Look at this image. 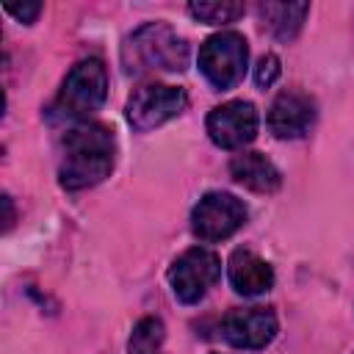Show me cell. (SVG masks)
Listing matches in <instances>:
<instances>
[{
  "instance_id": "cell-15",
  "label": "cell",
  "mask_w": 354,
  "mask_h": 354,
  "mask_svg": "<svg viewBox=\"0 0 354 354\" xmlns=\"http://www.w3.org/2000/svg\"><path fill=\"white\" fill-rule=\"evenodd\" d=\"M191 17H196L199 22H207V25H224V22H235L238 17H243V3H191L188 6Z\"/></svg>"
},
{
  "instance_id": "cell-6",
  "label": "cell",
  "mask_w": 354,
  "mask_h": 354,
  "mask_svg": "<svg viewBox=\"0 0 354 354\" xmlns=\"http://www.w3.org/2000/svg\"><path fill=\"white\" fill-rule=\"evenodd\" d=\"M221 277V260L205 246L185 249L169 268V285L183 304H196Z\"/></svg>"
},
{
  "instance_id": "cell-16",
  "label": "cell",
  "mask_w": 354,
  "mask_h": 354,
  "mask_svg": "<svg viewBox=\"0 0 354 354\" xmlns=\"http://www.w3.org/2000/svg\"><path fill=\"white\" fill-rule=\"evenodd\" d=\"M279 75H282V66H279V58H277L274 53H266V55L257 61V66H254V83H257L260 88L274 86Z\"/></svg>"
},
{
  "instance_id": "cell-13",
  "label": "cell",
  "mask_w": 354,
  "mask_h": 354,
  "mask_svg": "<svg viewBox=\"0 0 354 354\" xmlns=\"http://www.w3.org/2000/svg\"><path fill=\"white\" fill-rule=\"evenodd\" d=\"M257 14H260L263 28H268V33L274 39L290 41L301 30V25L310 14V3H260Z\"/></svg>"
},
{
  "instance_id": "cell-14",
  "label": "cell",
  "mask_w": 354,
  "mask_h": 354,
  "mask_svg": "<svg viewBox=\"0 0 354 354\" xmlns=\"http://www.w3.org/2000/svg\"><path fill=\"white\" fill-rule=\"evenodd\" d=\"M163 324L158 318H141L133 326L127 354H163Z\"/></svg>"
},
{
  "instance_id": "cell-1",
  "label": "cell",
  "mask_w": 354,
  "mask_h": 354,
  "mask_svg": "<svg viewBox=\"0 0 354 354\" xmlns=\"http://www.w3.org/2000/svg\"><path fill=\"white\" fill-rule=\"evenodd\" d=\"M116 163V138L102 124H77L64 138L58 180L66 191H83L102 183Z\"/></svg>"
},
{
  "instance_id": "cell-2",
  "label": "cell",
  "mask_w": 354,
  "mask_h": 354,
  "mask_svg": "<svg viewBox=\"0 0 354 354\" xmlns=\"http://www.w3.org/2000/svg\"><path fill=\"white\" fill-rule=\"evenodd\" d=\"M188 41L166 22H147L136 28L122 50L124 69L130 75L141 72H183L188 66Z\"/></svg>"
},
{
  "instance_id": "cell-4",
  "label": "cell",
  "mask_w": 354,
  "mask_h": 354,
  "mask_svg": "<svg viewBox=\"0 0 354 354\" xmlns=\"http://www.w3.org/2000/svg\"><path fill=\"white\" fill-rule=\"evenodd\" d=\"M196 61H199V72L205 75V80L213 88L227 91L232 86H238L246 75V64H249L246 39L235 30L216 33V36L205 39Z\"/></svg>"
},
{
  "instance_id": "cell-11",
  "label": "cell",
  "mask_w": 354,
  "mask_h": 354,
  "mask_svg": "<svg viewBox=\"0 0 354 354\" xmlns=\"http://www.w3.org/2000/svg\"><path fill=\"white\" fill-rule=\"evenodd\" d=\"M230 285L241 296H260L274 288V268L252 249H235L227 263Z\"/></svg>"
},
{
  "instance_id": "cell-10",
  "label": "cell",
  "mask_w": 354,
  "mask_h": 354,
  "mask_svg": "<svg viewBox=\"0 0 354 354\" xmlns=\"http://www.w3.org/2000/svg\"><path fill=\"white\" fill-rule=\"evenodd\" d=\"M266 122L274 138H282V141L301 138L315 124V102L301 91H282L271 102Z\"/></svg>"
},
{
  "instance_id": "cell-9",
  "label": "cell",
  "mask_w": 354,
  "mask_h": 354,
  "mask_svg": "<svg viewBox=\"0 0 354 354\" xmlns=\"http://www.w3.org/2000/svg\"><path fill=\"white\" fill-rule=\"evenodd\" d=\"M277 315L268 307L232 310L221 321V335L235 348H266L277 337Z\"/></svg>"
},
{
  "instance_id": "cell-12",
  "label": "cell",
  "mask_w": 354,
  "mask_h": 354,
  "mask_svg": "<svg viewBox=\"0 0 354 354\" xmlns=\"http://www.w3.org/2000/svg\"><path fill=\"white\" fill-rule=\"evenodd\" d=\"M230 174L238 185L257 191V194H274L282 185L279 169L263 155V152H241L230 160Z\"/></svg>"
},
{
  "instance_id": "cell-18",
  "label": "cell",
  "mask_w": 354,
  "mask_h": 354,
  "mask_svg": "<svg viewBox=\"0 0 354 354\" xmlns=\"http://www.w3.org/2000/svg\"><path fill=\"white\" fill-rule=\"evenodd\" d=\"M3 205H6V230L14 224V207H11V196H3Z\"/></svg>"
},
{
  "instance_id": "cell-3",
  "label": "cell",
  "mask_w": 354,
  "mask_h": 354,
  "mask_svg": "<svg viewBox=\"0 0 354 354\" xmlns=\"http://www.w3.org/2000/svg\"><path fill=\"white\" fill-rule=\"evenodd\" d=\"M105 97H108V72L102 61L100 58L77 61L69 69L55 102L50 105V119L72 122L75 127L86 124V119L102 108Z\"/></svg>"
},
{
  "instance_id": "cell-5",
  "label": "cell",
  "mask_w": 354,
  "mask_h": 354,
  "mask_svg": "<svg viewBox=\"0 0 354 354\" xmlns=\"http://www.w3.org/2000/svg\"><path fill=\"white\" fill-rule=\"evenodd\" d=\"M185 108H188V94L180 86L149 83L130 94L124 111H127L130 127L138 133H147V130H155V127L166 124L169 119L180 116Z\"/></svg>"
},
{
  "instance_id": "cell-7",
  "label": "cell",
  "mask_w": 354,
  "mask_h": 354,
  "mask_svg": "<svg viewBox=\"0 0 354 354\" xmlns=\"http://www.w3.org/2000/svg\"><path fill=\"white\" fill-rule=\"evenodd\" d=\"M246 224V205L224 191H210L205 194L194 213H191V230L199 241L216 243L230 235H235Z\"/></svg>"
},
{
  "instance_id": "cell-8",
  "label": "cell",
  "mask_w": 354,
  "mask_h": 354,
  "mask_svg": "<svg viewBox=\"0 0 354 354\" xmlns=\"http://www.w3.org/2000/svg\"><path fill=\"white\" fill-rule=\"evenodd\" d=\"M260 127L257 108L246 100H230L207 113V136L221 149H241L254 141Z\"/></svg>"
},
{
  "instance_id": "cell-17",
  "label": "cell",
  "mask_w": 354,
  "mask_h": 354,
  "mask_svg": "<svg viewBox=\"0 0 354 354\" xmlns=\"http://www.w3.org/2000/svg\"><path fill=\"white\" fill-rule=\"evenodd\" d=\"M6 11L11 14V17H17L19 22H33L39 14H41V3H22V6H17V3H6Z\"/></svg>"
}]
</instances>
